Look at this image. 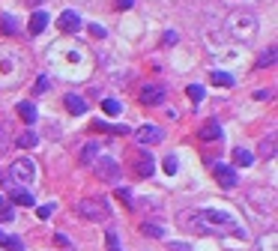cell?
Wrapping results in <instances>:
<instances>
[{
  "label": "cell",
  "instance_id": "1",
  "mask_svg": "<svg viewBox=\"0 0 278 251\" xmlns=\"http://www.w3.org/2000/svg\"><path fill=\"white\" fill-rule=\"evenodd\" d=\"M228 33L237 39V42H255L258 36V15L252 9H237L231 12L228 18Z\"/></svg>",
  "mask_w": 278,
  "mask_h": 251
},
{
  "label": "cell",
  "instance_id": "2",
  "mask_svg": "<svg viewBox=\"0 0 278 251\" xmlns=\"http://www.w3.org/2000/svg\"><path fill=\"white\" fill-rule=\"evenodd\" d=\"M6 177H9V183H15V186H30L33 177H36V165H33V159H15V162L9 165ZM15 186H12V189H15Z\"/></svg>",
  "mask_w": 278,
  "mask_h": 251
},
{
  "label": "cell",
  "instance_id": "3",
  "mask_svg": "<svg viewBox=\"0 0 278 251\" xmlns=\"http://www.w3.org/2000/svg\"><path fill=\"white\" fill-rule=\"evenodd\" d=\"M78 213H81L84 219H90V222H105V219L111 216V207H108V201H102V198H87V201L78 204Z\"/></svg>",
  "mask_w": 278,
  "mask_h": 251
},
{
  "label": "cell",
  "instance_id": "4",
  "mask_svg": "<svg viewBox=\"0 0 278 251\" xmlns=\"http://www.w3.org/2000/svg\"><path fill=\"white\" fill-rule=\"evenodd\" d=\"M93 168H96V177H99V180H105V183H117V180H120V165H117L114 159H108V156L96 159V162H93Z\"/></svg>",
  "mask_w": 278,
  "mask_h": 251
},
{
  "label": "cell",
  "instance_id": "5",
  "mask_svg": "<svg viewBox=\"0 0 278 251\" xmlns=\"http://www.w3.org/2000/svg\"><path fill=\"white\" fill-rule=\"evenodd\" d=\"M195 219H198L201 225H219V228H234L231 216H228V213H222V210H198V213H195Z\"/></svg>",
  "mask_w": 278,
  "mask_h": 251
},
{
  "label": "cell",
  "instance_id": "6",
  "mask_svg": "<svg viewBox=\"0 0 278 251\" xmlns=\"http://www.w3.org/2000/svg\"><path fill=\"white\" fill-rule=\"evenodd\" d=\"M213 177L222 189H234L237 186V171L231 165H213Z\"/></svg>",
  "mask_w": 278,
  "mask_h": 251
},
{
  "label": "cell",
  "instance_id": "7",
  "mask_svg": "<svg viewBox=\"0 0 278 251\" xmlns=\"http://www.w3.org/2000/svg\"><path fill=\"white\" fill-rule=\"evenodd\" d=\"M165 138V132L159 129V126H141L138 132H135V141L138 144H159Z\"/></svg>",
  "mask_w": 278,
  "mask_h": 251
},
{
  "label": "cell",
  "instance_id": "8",
  "mask_svg": "<svg viewBox=\"0 0 278 251\" xmlns=\"http://www.w3.org/2000/svg\"><path fill=\"white\" fill-rule=\"evenodd\" d=\"M57 27H60L63 33H75V30H81V15L72 12V9H66V12L57 18Z\"/></svg>",
  "mask_w": 278,
  "mask_h": 251
},
{
  "label": "cell",
  "instance_id": "9",
  "mask_svg": "<svg viewBox=\"0 0 278 251\" xmlns=\"http://www.w3.org/2000/svg\"><path fill=\"white\" fill-rule=\"evenodd\" d=\"M162 99H165V90H162V87H153V84H150V87L141 90V105H159Z\"/></svg>",
  "mask_w": 278,
  "mask_h": 251
},
{
  "label": "cell",
  "instance_id": "10",
  "mask_svg": "<svg viewBox=\"0 0 278 251\" xmlns=\"http://www.w3.org/2000/svg\"><path fill=\"white\" fill-rule=\"evenodd\" d=\"M63 102H66V108H69V114H75V117L87 114V102H84V99H78L75 93H66V96H63Z\"/></svg>",
  "mask_w": 278,
  "mask_h": 251
},
{
  "label": "cell",
  "instance_id": "11",
  "mask_svg": "<svg viewBox=\"0 0 278 251\" xmlns=\"http://www.w3.org/2000/svg\"><path fill=\"white\" fill-rule=\"evenodd\" d=\"M153 171H156V159L153 156H138V165H135V174L138 177H153Z\"/></svg>",
  "mask_w": 278,
  "mask_h": 251
},
{
  "label": "cell",
  "instance_id": "12",
  "mask_svg": "<svg viewBox=\"0 0 278 251\" xmlns=\"http://www.w3.org/2000/svg\"><path fill=\"white\" fill-rule=\"evenodd\" d=\"M45 27H48V15H45L42 9H39V12H33V15H30V36H39Z\"/></svg>",
  "mask_w": 278,
  "mask_h": 251
},
{
  "label": "cell",
  "instance_id": "13",
  "mask_svg": "<svg viewBox=\"0 0 278 251\" xmlns=\"http://www.w3.org/2000/svg\"><path fill=\"white\" fill-rule=\"evenodd\" d=\"M201 138H204V141H219V138H222V126H219L216 120H207L204 129H201Z\"/></svg>",
  "mask_w": 278,
  "mask_h": 251
},
{
  "label": "cell",
  "instance_id": "14",
  "mask_svg": "<svg viewBox=\"0 0 278 251\" xmlns=\"http://www.w3.org/2000/svg\"><path fill=\"white\" fill-rule=\"evenodd\" d=\"M12 204H18V207H33L36 201H33V195H30L27 189L15 186V189H12Z\"/></svg>",
  "mask_w": 278,
  "mask_h": 251
},
{
  "label": "cell",
  "instance_id": "15",
  "mask_svg": "<svg viewBox=\"0 0 278 251\" xmlns=\"http://www.w3.org/2000/svg\"><path fill=\"white\" fill-rule=\"evenodd\" d=\"M15 144H18V147H24V150H30V147H36V144H39V135H36V132H21V135L15 138Z\"/></svg>",
  "mask_w": 278,
  "mask_h": 251
},
{
  "label": "cell",
  "instance_id": "16",
  "mask_svg": "<svg viewBox=\"0 0 278 251\" xmlns=\"http://www.w3.org/2000/svg\"><path fill=\"white\" fill-rule=\"evenodd\" d=\"M234 162H237V165H243V168H249V165H255V153H249V150L237 147V150H234Z\"/></svg>",
  "mask_w": 278,
  "mask_h": 251
},
{
  "label": "cell",
  "instance_id": "17",
  "mask_svg": "<svg viewBox=\"0 0 278 251\" xmlns=\"http://www.w3.org/2000/svg\"><path fill=\"white\" fill-rule=\"evenodd\" d=\"M18 117H21L24 123H36V108H33L30 102H21V105H18Z\"/></svg>",
  "mask_w": 278,
  "mask_h": 251
},
{
  "label": "cell",
  "instance_id": "18",
  "mask_svg": "<svg viewBox=\"0 0 278 251\" xmlns=\"http://www.w3.org/2000/svg\"><path fill=\"white\" fill-rule=\"evenodd\" d=\"M278 60V48H270V51H264L261 57H258V63L255 66H261V69H267V66H273Z\"/></svg>",
  "mask_w": 278,
  "mask_h": 251
},
{
  "label": "cell",
  "instance_id": "19",
  "mask_svg": "<svg viewBox=\"0 0 278 251\" xmlns=\"http://www.w3.org/2000/svg\"><path fill=\"white\" fill-rule=\"evenodd\" d=\"M0 30H3L6 36H12V33L18 30V24H15V18H12V15H3V21H0Z\"/></svg>",
  "mask_w": 278,
  "mask_h": 251
},
{
  "label": "cell",
  "instance_id": "20",
  "mask_svg": "<svg viewBox=\"0 0 278 251\" xmlns=\"http://www.w3.org/2000/svg\"><path fill=\"white\" fill-rule=\"evenodd\" d=\"M213 84H219V87H234V78H231L228 72H213Z\"/></svg>",
  "mask_w": 278,
  "mask_h": 251
},
{
  "label": "cell",
  "instance_id": "21",
  "mask_svg": "<svg viewBox=\"0 0 278 251\" xmlns=\"http://www.w3.org/2000/svg\"><path fill=\"white\" fill-rule=\"evenodd\" d=\"M12 219H15V213L9 210V201L0 195V222H12Z\"/></svg>",
  "mask_w": 278,
  "mask_h": 251
},
{
  "label": "cell",
  "instance_id": "22",
  "mask_svg": "<svg viewBox=\"0 0 278 251\" xmlns=\"http://www.w3.org/2000/svg\"><path fill=\"white\" fill-rule=\"evenodd\" d=\"M105 246H108V251H123V249H120V237H117L114 231L105 234Z\"/></svg>",
  "mask_w": 278,
  "mask_h": 251
},
{
  "label": "cell",
  "instance_id": "23",
  "mask_svg": "<svg viewBox=\"0 0 278 251\" xmlns=\"http://www.w3.org/2000/svg\"><path fill=\"white\" fill-rule=\"evenodd\" d=\"M102 111L114 117V114H120V102H117V99H105V102H102Z\"/></svg>",
  "mask_w": 278,
  "mask_h": 251
},
{
  "label": "cell",
  "instance_id": "24",
  "mask_svg": "<svg viewBox=\"0 0 278 251\" xmlns=\"http://www.w3.org/2000/svg\"><path fill=\"white\" fill-rule=\"evenodd\" d=\"M273 153H276V141H273V138H264V141H261V156L270 159Z\"/></svg>",
  "mask_w": 278,
  "mask_h": 251
},
{
  "label": "cell",
  "instance_id": "25",
  "mask_svg": "<svg viewBox=\"0 0 278 251\" xmlns=\"http://www.w3.org/2000/svg\"><path fill=\"white\" fill-rule=\"evenodd\" d=\"M93 159H96V144H87L84 153H81V162L84 165H93Z\"/></svg>",
  "mask_w": 278,
  "mask_h": 251
},
{
  "label": "cell",
  "instance_id": "26",
  "mask_svg": "<svg viewBox=\"0 0 278 251\" xmlns=\"http://www.w3.org/2000/svg\"><path fill=\"white\" fill-rule=\"evenodd\" d=\"M3 246H6V251H24V243H21L18 237H6Z\"/></svg>",
  "mask_w": 278,
  "mask_h": 251
},
{
  "label": "cell",
  "instance_id": "27",
  "mask_svg": "<svg viewBox=\"0 0 278 251\" xmlns=\"http://www.w3.org/2000/svg\"><path fill=\"white\" fill-rule=\"evenodd\" d=\"M189 99H192V102H201V99H204V87H201V84H192V87H189Z\"/></svg>",
  "mask_w": 278,
  "mask_h": 251
},
{
  "label": "cell",
  "instance_id": "28",
  "mask_svg": "<svg viewBox=\"0 0 278 251\" xmlns=\"http://www.w3.org/2000/svg\"><path fill=\"white\" fill-rule=\"evenodd\" d=\"M162 168H165V174H177V156H168Z\"/></svg>",
  "mask_w": 278,
  "mask_h": 251
},
{
  "label": "cell",
  "instance_id": "29",
  "mask_svg": "<svg viewBox=\"0 0 278 251\" xmlns=\"http://www.w3.org/2000/svg\"><path fill=\"white\" fill-rule=\"evenodd\" d=\"M141 231H144V234H147V237H162V234H165V231H162V228H159V225H144V228H141Z\"/></svg>",
  "mask_w": 278,
  "mask_h": 251
},
{
  "label": "cell",
  "instance_id": "30",
  "mask_svg": "<svg viewBox=\"0 0 278 251\" xmlns=\"http://www.w3.org/2000/svg\"><path fill=\"white\" fill-rule=\"evenodd\" d=\"M93 129H99V132H108V126H102V123H96V126H93ZM111 132H117V135H126V132H129V129H126V126H114V129H111Z\"/></svg>",
  "mask_w": 278,
  "mask_h": 251
},
{
  "label": "cell",
  "instance_id": "31",
  "mask_svg": "<svg viewBox=\"0 0 278 251\" xmlns=\"http://www.w3.org/2000/svg\"><path fill=\"white\" fill-rule=\"evenodd\" d=\"M51 213H54V207H51V204H45V207H39V210H36V216H39V219H48Z\"/></svg>",
  "mask_w": 278,
  "mask_h": 251
},
{
  "label": "cell",
  "instance_id": "32",
  "mask_svg": "<svg viewBox=\"0 0 278 251\" xmlns=\"http://www.w3.org/2000/svg\"><path fill=\"white\" fill-rule=\"evenodd\" d=\"M87 30H90V36H96V39H102V36H105V30H102L99 24H90Z\"/></svg>",
  "mask_w": 278,
  "mask_h": 251
},
{
  "label": "cell",
  "instance_id": "33",
  "mask_svg": "<svg viewBox=\"0 0 278 251\" xmlns=\"http://www.w3.org/2000/svg\"><path fill=\"white\" fill-rule=\"evenodd\" d=\"M48 90V78H36V90L33 93H45Z\"/></svg>",
  "mask_w": 278,
  "mask_h": 251
},
{
  "label": "cell",
  "instance_id": "34",
  "mask_svg": "<svg viewBox=\"0 0 278 251\" xmlns=\"http://www.w3.org/2000/svg\"><path fill=\"white\" fill-rule=\"evenodd\" d=\"M165 45H177V33H165Z\"/></svg>",
  "mask_w": 278,
  "mask_h": 251
},
{
  "label": "cell",
  "instance_id": "35",
  "mask_svg": "<svg viewBox=\"0 0 278 251\" xmlns=\"http://www.w3.org/2000/svg\"><path fill=\"white\" fill-rule=\"evenodd\" d=\"M54 243H57V246H69V240H66L63 234H54Z\"/></svg>",
  "mask_w": 278,
  "mask_h": 251
},
{
  "label": "cell",
  "instance_id": "36",
  "mask_svg": "<svg viewBox=\"0 0 278 251\" xmlns=\"http://www.w3.org/2000/svg\"><path fill=\"white\" fill-rule=\"evenodd\" d=\"M117 6H120V9H132V6H135V0H117Z\"/></svg>",
  "mask_w": 278,
  "mask_h": 251
},
{
  "label": "cell",
  "instance_id": "37",
  "mask_svg": "<svg viewBox=\"0 0 278 251\" xmlns=\"http://www.w3.org/2000/svg\"><path fill=\"white\" fill-rule=\"evenodd\" d=\"M117 195H120V198H123V201H126V204H132V195H129V192H126V189H120V192H117Z\"/></svg>",
  "mask_w": 278,
  "mask_h": 251
},
{
  "label": "cell",
  "instance_id": "38",
  "mask_svg": "<svg viewBox=\"0 0 278 251\" xmlns=\"http://www.w3.org/2000/svg\"><path fill=\"white\" fill-rule=\"evenodd\" d=\"M27 3H30V6H36V3H39V0H27Z\"/></svg>",
  "mask_w": 278,
  "mask_h": 251
},
{
  "label": "cell",
  "instance_id": "39",
  "mask_svg": "<svg viewBox=\"0 0 278 251\" xmlns=\"http://www.w3.org/2000/svg\"><path fill=\"white\" fill-rule=\"evenodd\" d=\"M3 240H6V234H3V231H0V243H3Z\"/></svg>",
  "mask_w": 278,
  "mask_h": 251
}]
</instances>
